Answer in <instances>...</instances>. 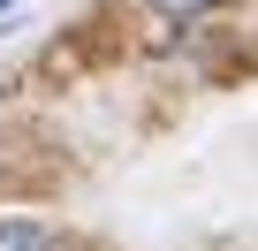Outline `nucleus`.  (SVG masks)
Wrapping results in <instances>:
<instances>
[{
	"label": "nucleus",
	"instance_id": "nucleus-1",
	"mask_svg": "<svg viewBox=\"0 0 258 251\" xmlns=\"http://www.w3.org/2000/svg\"><path fill=\"white\" fill-rule=\"evenodd\" d=\"M0 251H53L46 221H0Z\"/></svg>",
	"mask_w": 258,
	"mask_h": 251
},
{
	"label": "nucleus",
	"instance_id": "nucleus-2",
	"mask_svg": "<svg viewBox=\"0 0 258 251\" xmlns=\"http://www.w3.org/2000/svg\"><path fill=\"white\" fill-rule=\"evenodd\" d=\"M160 16H175V23H190V16H205V8H220V0H152Z\"/></svg>",
	"mask_w": 258,
	"mask_h": 251
},
{
	"label": "nucleus",
	"instance_id": "nucleus-3",
	"mask_svg": "<svg viewBox=\"0 0 258 251\" xmlns=\"http://www.w3.org/2000/svg\"><path fill=\"white\" fill-rule=\"evenodd\" d=\"M0 8H8V0H0Z\"/></svg>",
	"mask_w": 258,
	"mask_h": 251
}]
</instances>
